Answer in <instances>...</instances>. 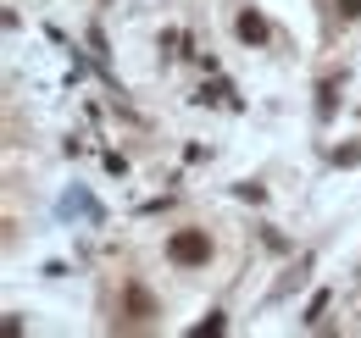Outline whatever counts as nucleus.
Wrapping results in <instances>:
<instances>
[{"label":"nucleus","mask_w":361,"mask_h":338,"mask_svg":"<svg viewBox=\"0 0 361 338\" xmlns=\"http://www.w3.org/2000/svg\"><path fill=\"white\" fill-rule=\"evenodd\" d=\"M167 255H173L178 266H200V261L212 255V244H206V233H195V227H183V233H173V244H167Z\"/></svg>","instance_id":"1"},{"label":"nucleus","mask_w":361,"mask_h":338,"mask_svg":"<svg viewBox=\"0 0 361 338\" xmlns=\"http://www.w3.org/2000/svg\"><path fill=\"white\" fill-rule=\"evenodd\" d=\"M339 11H345V17H361V0H339Z\"/></svg>","instance_id":"3"},{"label":"nucleus","mask_w":361,"mask_h":338,"mask_svg":"<svg viewBox=\"0 0 361 338\" xmlns=\"http://www.w3.org/2000/svg\"><path fill=\"white\" fill-rule=\"evenodd\" d=\"M239 39H267V23H262V17H256V11H245V17H239Z\"/></svg>","instance_id":"2"}]
</instances>
